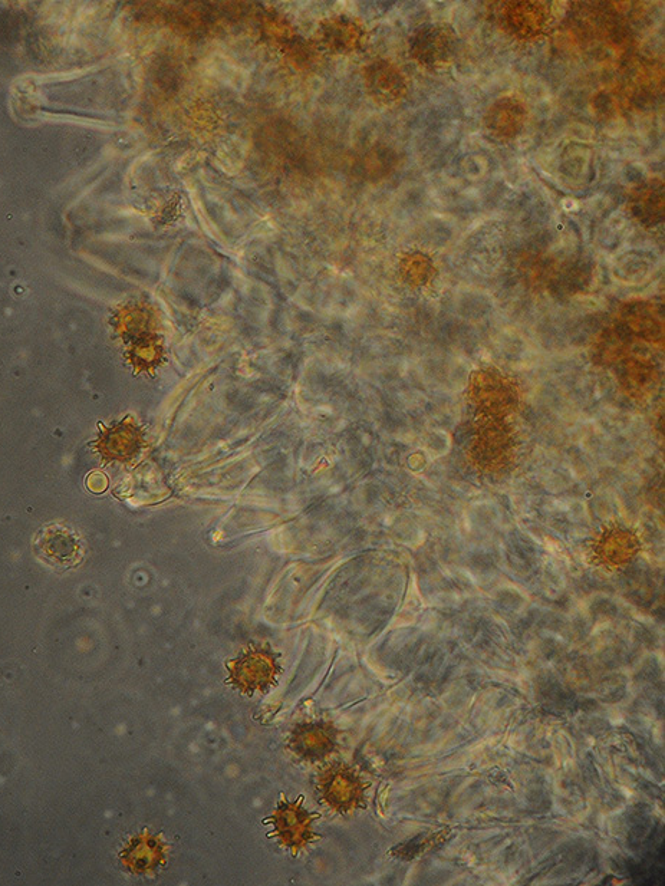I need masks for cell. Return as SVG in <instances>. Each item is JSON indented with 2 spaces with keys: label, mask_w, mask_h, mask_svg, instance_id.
<instances>
[{
  "label": "cell",
  "mask_w": 665,
  "mask_h": 886,
  "mask_svg": "<svg viewBox=\"0 0 665 886\" xmlns=\"http://www.w3.org/2000/svg\"><path fill=\"white\" fill-rule=\"evenodd\" d=\"M276 833L282 839V843L289 848H302L311 838L312 816L301 808V803L283 802L281 808L273 815Z\"/></svg>",
  "instance_id": "cell-1"
},
{
  "label": "cell",
  "mask_w": 665,
  "mask_h": 886,
  "mask_svg": "<svg viewBox=\"0 0 665 886\" xmlns=\"http://www.w3.org/2000/svg\"><path fill=\"white\" fill-rule=\"evenodd\" d=\"M236 668H232V675L239 687L246 690H255L262 685L269 684L273 677V661L260 652H253L239 662L235 661Z\"/></svg>",
  "instance_id": "cell-2"
}]
</instances>
